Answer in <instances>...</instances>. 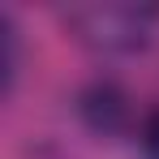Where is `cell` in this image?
Instances as JSON below:
<instances>
[{
  "label": "cell",
  "mask_w": 159,
  "mask_h": 159,
  "mask_svg": "<svg viewBox=\"0 0 159 159\" xmlns=\"http://www.w3.org/2000/svg\"><path fill=\"white\" fill-rule=\"evenodd\" d=\"M82 116L95 133H116L125 125L129 107H125V95L112 86V82H95L86 95H82Z\"/></svg>",
  "instance_id": "2"
},
{
  "label": "cell",
  "mask_w": 159,
  "mask_h": 159,
  "mask_svg": "<svg viewBox=\"0 0 159 159\" xmlns=\"http://www.w3.org/2000/svg\"><path fill=\"white\" fill-rule=\"evenodd\" d=\"M138 142H142V155L146 159H159V107L146 112V120H142V129H138Z\"/></svg>",
  "instance_id": "3"
},
{
  "label": "cell",
  "mask_w": 159,
  "mask_h": 159,
  "mask_svg": "<svg viewBox=\"0 0 159 159\" xmlns=\"http://www.w3.org/2000/svg\"><path fill=\"white\" fill-rule=\"evenodd\" d=\"M69 26L82 43H90L99 52H138L151 39L155 9H142V4H78V9H69Z\"/></svg>",
  "instance_id": "1"
}]
</instances>
